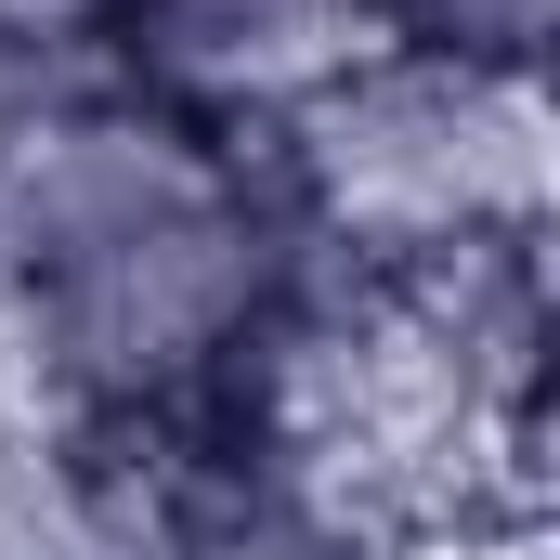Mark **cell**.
Masks as SVG:
<instances>
[{
    "instance_id": "obj_3",
    "label": "cell",
    "mask_w": 560,
    "mask_h": 560,
    "mask_svg": "<svg viewBox=\"0 0 560 560\" xmlns=\"http://www.w3.org/2000/svg\"><path fill=\"white\" fill-rule=\"evenodd\" d=\"M378 39L405 52H469V66H548V13L560 0H365Z\"/></svg>"
},
{
    "instance_id": "obj_1",
    "label": "cell",
    "mask_w": 560,
    "mask_h": 560,
    "mask_svg": "<svg viewBox=\"0 0 560 560\" xmlns=\"http://www.w3.org/2000/svg\"><path fill=\"white\" fill-rule=\"evenodd\" d=\"M313 248L365 275H430L482 235H548V79L378 39L287 131H261Z\"/></svg>"
},
{
    "instance_id": "obj_2",
    "label": "cell",
    "mask_w": 560,
    "mask_h": 560,
    "mask_svg": "<svg viewBox=\"0 0 560 560\" xmlns=\"http://www.w3.org/2000/svg\"><path fill=\"white\" fill-rule=\"evenodd\" d=\"M92 52L156 118H183V131H209V143H261L339 66L378 52V13L365 0H118L92 26Z\"/></svg>"
}]
</instances>
